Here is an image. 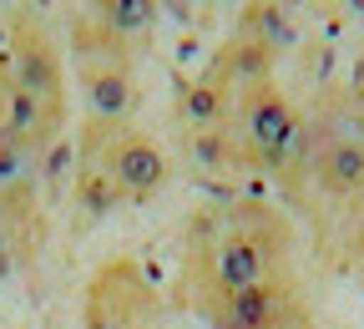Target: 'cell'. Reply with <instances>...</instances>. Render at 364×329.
<instances>
[{
    "label": "cell",
    "mask_w": 364,
    "mask_h": 329,
    "mask_svg": "<svg viewBox=\"0 0 364 329\" xmlns=\"http://www.w3.org/2000/svg\"><path fill=\"white\" fill-rule=\"evenodd\" d=\"M66 127V66L51 31L41 16L21 11L11 21V91H6V122L0 137L21 152L41 157Z\"/></svg>",
    "instance_id": "cell-1"
},
{
    "label": "cell",
    "mask_w": 364,
    "mask_h": 329,
    "mask_svg": "<svg viewBox=\"0 0 364 329\" xmlns=\"http://www.w3.org/2000/svg\"><path fill=\"white\" fill-rule=\"evenodd\" d=\"M71 56H76V81L86 91V107L97 122H122L136 102L132 91V56L127 41L102 26L97 16H76L71 21Z\"/></svg>",
    "instance_id": "cell-2"
},
{
    "label": "cell",
    "mask_w": 364,
    "mask_h": 329,
    "mask_svg": "<svg viewBox=\"0 0 364 329\" xmlns=\"http://www.w3.org/2000/svg\"><path fill=\"white\" fill-rule=\"evenodd\" d=\"M157 314V294L132 258H107L86 284L81 329H147Z\"/></svg>",
    "instance_id": "cell-3"
},
{
    "label": "cell",
    "mask_w": 364,
    "mask_h": 329,
    "mask_svg": "<svg viewBox=\"0 0 364 329\" xmlns=\"http://www.w3.org/2000/svg\"><path fill=\"white\" fill-rule=\"evenodd\" d=\"M81 152L102 157V167L122 187V198H152L167 182L162 147L152 142V137H142V132H127L122 122H91V132L81 137Z\"/></svg>",
    "instance_id": "cell-4"
},
{
    "label": "cell",
    "mask_w": 364,
    "mask_h": 329,
    "mask_svg": "<svg viewBox=\"0 0 364 329\" xmlns=\"http://www.w3.org/2000/svg\"><path fill=\"white\" fill-rule=\"evenodd\" d=\"M243 122H248V142H253L263 157H279V152L289 147V137H294V112H289V102H284L268 81H253V86H248Z\"/></svg>",
    "instance_id": "cell-5"
},
{
    "label": "cell",
    "mask_w": 364,
    "mask_h": 329,
    "mask_svg": "<svg viewBox=\"0 0 364 329\" xmlns=\"http://www.w3.org/2000/svg\"><path fill=\"white\" fill-rule=\"evenodd\" d=\"M253 284H263V244L248 228H233L218 244V289L238 294V289H253Z\"/></svg>",
    "instance_id": "cell-6"
},
{
    "label": "cell",
    "mask_w": 364,
    "mask_h": 329,
    "mask_svg": "<svg viewBox=\"0 0 364 329\" xmlns=\"http://www.w3.org/2000/svg\"><path fill=\"white\" fill-rule=\"evenodd\" d=\"M71 193H76V203H81L86 213H112L117 203H127L122 187L112 182V172L102 167V157H91V152H81V167H76Z\"/></svg>",
    "instance_id": "cell-7"
},
{
    "label": "cell",
    "mask_w": 364,
    "mask_h": 329,
    "mask_svg": "<svg viewBox=\"0 0 364 329\" xmlns=\"http://www.w3.org/2000/svg\"><path fill=\"white\" fill-rule=\"evenodd\" d=\"M318 177H324L329 193H354L364 187V147L359 142H334L318 162Z\"/></svg>",
    "instance_id": "cell-8"
},
{
    "label": "cell",
    "mask_w": 364,
    "mask_h": 329,
    "mask_svg": "<svg viewBox=\"0 0 364 329\" xmlns=\"http://www.w3.org/2000/svg\"><path fill=\"white\" fill-rule=\"evenodd\" d=\"M91 16H97L102 26H112L122 41L147 31L157 21V0H91Z\"/></svg>",
    "instance_id": "cell-9"
}]
</instances>
